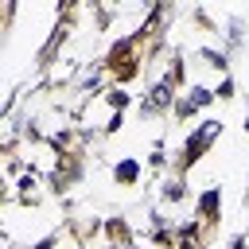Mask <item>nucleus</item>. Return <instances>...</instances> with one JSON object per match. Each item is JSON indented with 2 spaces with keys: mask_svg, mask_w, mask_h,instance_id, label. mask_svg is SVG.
<instances>
[{
  "mask_svg": "<svg viewBox=\"0 0 249 249\" xmlns=\"http://www.w3.org/2000/svg\"><path fill=\"white\" fill-rule=\"evenodd\" d=\"M117 179H136V163H121L117 167Z\"/></svg>",
  "mask_w": 249,
  "mask_h": 249,
  "instance_id": "f257e3e1",
  "label": "nucleus"
},
{
  "mask_svg": "<svg viewBox=\"0 0 249 249\" xmlns=\"http://www.w3.org/2000/svg\"><path fill=\"white\" fill-rule=\"evenodd\" d=\"M152 105H167V86H160V89H152Z\"/></svg>",
  "mask_w": 249,
  "mask_h": 249,
  "instance_id": "f03ea898",
  "label": "nucleus"
}]
</instances>
